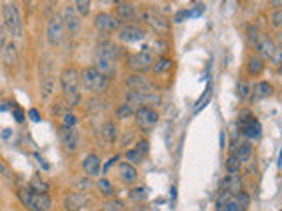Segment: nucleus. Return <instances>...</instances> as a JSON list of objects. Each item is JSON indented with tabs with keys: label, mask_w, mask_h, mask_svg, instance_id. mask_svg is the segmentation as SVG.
Wrapping results in <instances>:
<instances>
[{
	"label": "nucleus",
	"mask_w": 282,
	"mask_h": 211,
	"mask_svg": "<svg viewBox=\"0 0 282 211\" xmlns=\"http://www.w3.org/2000/svg\"><path fill=\"white\" fill-rule=\"evenodd\" d=\"M238 95H240L242 101H247L251 97V86L247 85V81H240L238 85Z\"/></svg>",
	"instance_id": "a19ab883"
},
{
	"label": "nucleus",
	"mask_w": 282,
	"mask_h": 211,
	"mask_svg": "<svg viewBox=\"0 0 282 211\" xmlns=\"http://www.w3.org/2000/svg\"><path fill=\"white\" fill-rule=\"evenodd\" d=\"M78 118L74 113H71V109H67L62 116V127H76Z\"/></svg>",
	"instance_id": "58836bf2"
},
{
	"label": "nucleus",
	"mask_w": 282,
	"mask_h": 211,
	"mask_svg": "<svg viewBox=\"0 0 282 211\" xmlns=\"http://www.w3.org/2000/svg\"><path fill=\"white\" fill-rule=\"evenodd\" d=\"M108 81L104 76L99 73L95 69V65H90V67H85L81 71V86L85 88L86 91H92V93H101V91L106 90L108 86Z\"/></svg>",
	"instance_id": "39448f33"
},
{
	"label": "nucleus",
	"mask_w": 282,
	"mask_h": 211,
	"mask_svg": "<svg viewBox=\"0 0 282 211\" xmlns=\"http://www.w3.org/2000/svg\"><path fill=\"white\" fill-rule=\"evenodd\" d=\"M125 85L129 86V90H140V91L154 90L152 83H150L143 74H131V76H127Z\"/></svg>",
	"instance_id": "aec40b11"
},
{
	"label": "nucleus",
	"mask_w": 282,
	"mask_h": 211,
	"mask_svg": "<svg viewBox=\"0 0 282 211\" xmlns=\"http://www.w3.org/2000/svg\"><path fill=\"white\" fill-rule=\"evenodd\" d=\"M60 86L67 107H76L81 102V73H78L76 67H66L62 71Z\"/></svg>",
	"instance_id": "f257e3e1"
},
{
	"label": "nucleus",
	"mask_w": 282,
	"mask_h": 211,
	"mask_svg": "<svg viewBox=\"0 0 282 211\" xmlns=\"http://www.w3.org/2000/svg\"><path fill=\"white\" fill-rule=\"evenodd\" d=\"M270 25L273 27V29L280 30L282 29V9H275L270 16Z\"/></svg>",
	"instance_id": "ea45409f"
},
{
	"label": "nucleus",
	"mask_w": 282,
	"mask_h": 211,
	"mask_svg": "<svg viewBox=\"0 0 282 211\" xmlns=\"http://www.w3.org/2000/svg\"><path fill=\"white\" fill-rule=\"evenodd\" d=\"M99 55L101 57H106V58H111L113 62H117L118 58L124 55V51H122V48L118 44H115L113 41H102L101 44H99Z\"/></svg>",
	"instance_id": "6ab92c4d"
},
{
	"label": "nucleus",
	"mask_w": 282,
	"mask_h": 211,
	"mask_svg": "<svg viewBox=\"0 0 282 211\" xmlns=\"http://www.w3.org/2000/svg\"><path fill=\"white\" fill-rule=\"evenodd\" d=\"M138 151V153L141 155L143 158H145V155L148 153V150H150V145H148V141L146 139H140V141L136 143V148H134Z\"/></svg>",
	"instance_id": "c03bdc74"
},
{
	"label": "nucleus",
	"mask_w": 282,
	"mask_h": 211,
	"mask_svg": "<svg viewBox=\"0 0 282 211\" xmlns=\"http://www.w3.org/2000/svg\"><path fill=\"white\" fill-rule=\"evenodd\" d=\"M127 102L133 106H159L161 104V95L156 90L140 91V90H129L127 91Z\"/></svg>",
	"instance_id": "1a4fd4ad"
},
{
	"label": "nucleus",
	"mask_w": 282,
	"mask_h": 211,
	"mask_svg": "<svg viewBox=\"0 0 282 211\" xmlns=\"http://www.w3.org/2000/svg\"><path fill=\"white\" fill-rule=\"evenodd\" d=\"M238 129L240 134L245 136L247 139H257L261 136V123L252 116L249 111H242L240 116H238Z\"/></svg>",
	"instance_id": "6e6552de"
},
{
	"label": "nucleus",
	"mask_w": 282,
	"mask_h": 211,
	"mask_svg": "<svg viewBox=\"0 0 282 211\" xmlns=\"http://www.w3.org/2000/svg\"><path fill=\"white\" fill-rule=\"evenodd\" d=\"M118 39L122 42H127V44H133V42H140L145 39V32H143L140 27L134 25H122L118 29Z\"/></svg>",
	"instance_id": "4468645a"
},
{
	"label": "nucleus",
	"mask_w": 282,
	"mask_h": 211,
	"mask_svg": "<svg viewBox=\"0 0 282 211\" xmlns=\"http://www.w3.org/2000/svg\"><path fill=\"white\" fill-rule=\"evenodd\" d=\"M0 174H2V176L6 178V180H11V171H9V167L4 164L2 158H0Z\"/></svg>",
	"instance_id": "8fccbe9b"
},
{
	"label": "nucleus",
	"mask_w": 282,
	"mask_h": 211,
	"mask_svg": "<svg viewBox=\"0 0 282 211\" xmlns=\"http://www.w3.org/2000/svg\"><path fill=\"white\" fill-rule=\"evenodd\" d=\"M102 211H125V204L124 201H118V199L106 201L104 206H102Z\"/></svg>",
	"instance_id": "e433bc0d"
},
{
	"label": "nucleus",
	"mask_w": 282,
	"mask_h": 211,
	"mask_svg": "<svg viewBox=\"0 0 282 211\" xmlns=\"http://www.w3.org/2000/svg\"><path fill=\"white\" fill-rule=\"evenodd\" d=\"M79 13L76 11V7L71 6V4H67L66 7H63L62 11V19H63V25H66V30L69 32L71 35L78 34L79 27H81V21H79Z\"/></svg>",
	"instance_id": "f8f14e48"
},
{
	"label": "nucleus",
	"mask_w": 282,
	"mask_h": 211,
	"mask_svg": "<svg viewBox=\"0 0 282 211\" xmlns=\"http://www.w3.org/2000/svg\"><path fill=\"white\" fill-rule=\"evenodd\" d=\"M134 118H136V125L140 127L141 130H150L157 125L159 122V113L154 107H138L136 113H134Z\"/></svg>",
	"instance_id": "9b49d317"
},
{
	"label": "nucleus",
	"mask_w": 282,
	"mask_h": 211,
	"mask_svg": "<svg viewBox=\"0 0 282 211\" xmlns=\"http://www.w3.org/2000/svg\"><path fill=\"white\" fill-rule=\"evenodd\" d=\"M125 158H127V162H131V164H141V160H143V157L140 153H138L136 150H129L125 153Z\"/></svg>",
	"instance_id": "37998d69"
},
{
	"label": "nucleus",
	"mask_w": 282,
	"mask_h": 211,
	"mask_svg": "<svg viewBox=\"0 0 282 211\" xmlns=\"http://www.w3.org/2000/svg\"><path fill=\"white\" fill-rule=\"evenodd\" d=\"M13 116L16 118V122H18V123H23V122H25V113H23V111L19 109V107H14V109H13Z\"/></svg>",
	"instance_id": "3c124183"
},
{
	"label": "nucleus",
	"mask_w": 282,
	"mask_h": 211,
	"mask_svg": "<svg viewBox=\"0 0 282 211\" xmlns=\"http://www.w3.org/2000/svg\"><path fill=\"white\" fill-rule=\"evenodd\" d=\"M53 88H55V79L53 76H46L42 78V83H41V95H42V101H48L53 93Z\"/></svg>",
	"instance_id": "c85d7f7f"
},
{
	"label": "nucleus",
	"mask_w": 282,
	"mask_h": 211,
	"mask_svg": "<svg viewBox=\"0 0 282 211\" xmlns=\"http://www.w3.org/2000/svg\"><path fill=\"white\" fill-rule=\"evenodd\" d=\"M30 190H34V192H39V194H48V190H50V185L42 180L39 174H35L34 178L30 180Z\"/></svg>",
	"instance_id": "c756f323"
},
{
	"label": "nucleus",
	"mask_w": 282,
	"mask_h": 211,
	"mask_svg": "<svg viewBox=\"0 0 282 211\" xmlns=\"http://www.w3.org/2000/svg\"><path fill=\"white\" fill-rule=\"evenodd\" d=\"M117 9H115V16H117L120 21H133V19L138 18V13H136V7L129 2H120L117 4Z\"/></svg>",
	"instance_id": "4be33fe9"
},
{
	"label": "nucleus",
	"mask_w": 282,
	"mask_h": 211,
	"mask_svg": "<svg viewBox=\"0 0 282 211\" xmlns=\"http://www.w3.org/2000/svg\"><path fill=\"white\" fill-rule=\"evenodd\" d=\"M224 211H240V208H238V204H236V201H235V197L231 199V201L226 204V208Z\"/></svg>",
	"instance_id": "864d4df0"
},
{
	"label": "nucleus",
	"mask_w": 282,
	"mask_h": 211,
	"mask_svg": "<svg viewBox=\"0 0 282 211\" xmlns=\"http://www.w3.org/2000/svg\"><path fill=\"white\" fill-rule=\"evenodd\" d=\"M259 30H257V27H249V29H247V39H249V42H251V44L254 46V44H256V41H257V39H259Z\"/></svg>",
	"instance_id": "49530a36"
},
{
	"label": "nucleus",
	"mask_w": 282,
	"mask_h": 211,
	"mask_svg": "<svg viewBox=\"0 0 282 211\" xmlns=\"http://www.w3.org/2000/svg\"><path fill=\"white\" fill-rule=\"evenodd\" d=\"M210 93H212V86H206V90L203 91V95L200 97V101L196 102V113H198V111H201V109L205 107L203 104H206V102H208Z\"/></svg>",
	"instance_id": "79ce46f5"
},
{
	"label": "nucleus",
	"mask_w": 282,
	"mask_h": 211,
	"mask_svg": "<svg viewBox=\"0 0 282 211\" xmlns=\"http://www.w3.org/2000/svg\"><path fill=\"white\" fill-rule=\"evenodd\" d=\"M66 25H63L62 14H51L46 25V39L51 46H60L66 39Z\"/></svg>",
	"instance_id": "0eeeda50"
},
{
	"label": "nucleus",
	"mask_w": 282,
	"mask_h": 211,
	"mask_svg": "<svg viewBox=\"0 0 282 211\" xmlns=\"http://www.w3.org/2000/svg\"><path fill=\"white\" fill-rule=\"evenodd\" d=\"M97 189L101 190V194L104 197H111L113 196V192H115V189H113V185L106 180V178H101V180L97 181Z\"/></svg>",
	"instance_id": "c9c22d12"
},
{
	"label": "nucleus",
	"mask_w": 282,
	"mask_h": 211,
	"mask_svg": "<svg viewBox=\"0 0 282 211\" xmlns=\"http://www.w3.org/2000/svg\"><path fill=\"white\" fill-rule=\"evenodd\" d=\"M222 190L229 192L231 196H236L244 190V181L238 174H228V176L222 180Z\"/></svg>",
	"instance_id": "b1692460"
},
{
	"label": "nucleus",
	"mask_w": 282,
	"mask_h": 211,
	"mask_svg": "<svg viewBox=\"0 0 282 211\" xmlns=\"http://www.w3.org/2000/svg\"><path fill=\"white\" fill-rule=\"evenodd\" d=\"M101 134H102V137H104L108 143H113L115 139H117V125H115L113 122L104 123V127H102Z\"/></svg>",
	"instance_id": "2f4dec72"
},
{
	"label": "nucleus",
	"mask_w": 282,
	"mask_h": 211,
	"mask_svg": "<svg viewBox=\"0 0 282 211\" xmlns=\"http://www.w3.org/2000/svg\"><path fill=\"white\" fill-rule=\"evenodd\" d=\"M125 62H127V67H129L134 74H145L148 73V71H152L156 58H154L152 51L143 50V51H138V53L127 55Z\"/></svg>",
	"instance_id": "423d86ee"
},
{
	"label": "nucleus",
	"mask_w": 282,
	"mask_h": 211,
	"mask_svg": "<svg viewBox=\"0 0 282 211\" xmlns=\"http://www.w3.org/2000/svg\"><path fill=\"white\" fill-rule=\"evenodd\" d=\"M2 60L7 67H13L18 63V46L14 42H7L2 51Z\"/></svg>",
	"instance_id": "bb28decb"
},
{
	"label": "nucleus",
	"mask_w": 282,
	"mask_h": 211,
	"mask_svg": "<svg viewBox=\"0 0 282 211\" xmlns=\"http://www.w3.org/2000/svg\"><path fill=\"white\" fill-rule=\"evenodd\" d=\"M229 151L235 153L242 162H247L252 155V145L249 141H233Z\"/></svg>",
	"instance_id": "5701e85b"
},
{
	"label": "nucleus",
	"mask_w": 282,
	"mask_h": 211,
	"mask_svg": "<svg viewBox=\"0 0 282 211\" xmlns=\"http://www.w3.org/2000/svg\"><path fill=\"white\" fill-rule=\"evenodd\" d=\"M78 186H79V190H81V189H89V186H90V181H89V180H81V181L78 183Z\"/></svg>",
	"instance_id": "4d7b16f0"
},
{
	"label": "nucleus",
	"mask_w": 282,
	"mask_h": 211,
	"mask_svg": "<svg viewBox=\"0 0 282 211\" xmlns=\"http://www.w3.org/2000/svg\"><path fill=\"white\" fill-rule=\"evenodd\" d=\"M6 44H7V30L6 27H0V53L4 51Z\"/></svg>",
	"instance_id": "de8ad7c7"
},
{
	"label": "nucleus",
	"mask_w": 282,
	"mask_h": 211,
	"mask_svg": "<svg viewBox=\"0 0 282 211\" xmlns=\"http://www.w3.org/2000/svg\"><path fill=\"white\" fill-rule=\"evenodd\" d=\"M254 48H256V55H259L263 60H272L273 53H275V50H277V44L273 42L272 37L261 34L259 39L256 41V44H254Z\"/></svg>",
	"instance_id": "ddd939ff"
},
{
	"label": "nucleus",
	"mask_w": 282,
	"mask_h": 211,
	"mask_svg": "<svg viewBox=\"0 0 282 211\" xmlns=\"http://www.w3.org/2000/svg\"><path fill=\"white\" fill-rule=\"evenodd\" d=\"M173 67V60L171 58H168V57H161L159 60L154 63V67H152V71L156 74H162V73H166V71H169Z\"/></svg>",
	"instance_id": "7c9ffc66"
},
{
	"label": "nucleus",
	"mask_w": 282,
	"mask_h": 211,
	"mask_svg": "<svg viewBox=\"0 0 282 211\" xmlns=\"http://www.w3.org/2000/svg\"><path fill=\"white\" fill-rule=\"evenodd\" d=\"M265 71V60L259 57V55H251L247 60V74L252 76V78H257L261 73Z\"/></svg>",
	"instance_id": "a878e982"
},
{
	"label": "nucleus",
	"mask_w": 282,
	"mask_h": 211,
	"mask_svg": "<svg viewBox=\"0 0 282 211\" xmlns=\"http://www.w3.org/2000/svg\"><path fill=\"white\" fill-rule=\"evenodd\" d=\"M2 18H4V27L9 32V35H13L14 39H21L25 30H23V21L19 9L14 2H9L2 7Z\"/></svg>",
	"instance_id": "7ed1b4c3"
},
{
	"label": "nucleus",
	"mask_w": 282,
	"mask_h": 211,
	"mask_svg": "<svg viewBox=\"0 0 282 211\" xmlns=\"http://www.w3.org/2000/svg\"><path fill=\"white\" fill-rule=\"evenodd\" d=\"M60 141L67 151H76L79 143L76 127H60Z\"/></svg>",
	"instance_id": "2eb2a0df"
},
{
	"label": "nucleus",
	"mask_w": 282,
	"mask_h": 211,
	"mask_svg": "<svg viewBox=\"0 0 282 211\" xmlns=\"http://www.w3.org/2000/svg\"><path fill=\"white\" fill-rule=\"evenodd\" d=\"M89 202H90L89 196H85V194H81V192H73L66 197L63 204H66L67 211H83L86 206H89Z\"/></svg>",
	"instance_id": "dca6fc26"
},
{
	"label": "nucleus",
	"mask_w": 282,
	"mask_h": 211,
	"mask_svg": "<svg viewBox=\"0 0 282 211\" xmlns=\"http://www.w3.org/2000/svg\"><path fill=\"white\" fill-rule=\"evenodd\" d=\"M141 19L150 27L156 34L161 35H168L169 30H171V25H169V19L166 14H162L157 7H145L141 11Z\"/></svg>",
	"instance_id": "20e7f679"
},
{
	"label": "nucleus",
	"mask_w": 282,
	"mask_h": 211,
	"mask_svg": "<svg viewBox=\"0 0 282 211\" xmlns=\"http://www.w3.org/2000/svg\"><path fill=\"white\" fill-rule=\"evenodd\" d=\"M18 197L21 204L30 211H50L53 206V201L48 194H39L30 189H19Z\"/></svg>",
	"instance_id": "f03ea898"
},
{
	"label": "nucleus",
	"mask_w": 282,
	"mask_h": 211,
	"mask_svg": "<svg viewBox=\"0 0 282 211\" xmlns=\"http://www.w3.org/2000/svg\"><path fill=\"white\" fill-rule=\"evenodd\" d=\"M279 74H282V65H279Z\"/></svg>",
	"instance_id": "bf43d9fd"
},
{
	"label": "nucleus",
	"mask_w": 282,
	"mask_h": 211,
	"mask_svg": "<svg viewBox=\"0 0 282 211\" xmlns=\"http://www.w3.org/2000/svg\"><path fill=\"white\" fill-rule=\"evenodd\" d=\"M94 27L95 30L102 32V34H113V32H118V29L122 27V21L111 13H99L94 18Z\"/></svg>",
	"instance_id": "9d476101"
},
{
	"label": "nucleus",
	"mask_w": 282,
	"mask_h": 211,
	"mask_svg": "<svg viewBox=\"0 0 282 211\" xmlns=\"http://www.w3.org/2000/svg\"><path fill=\"white\" fill-rule=\"evenodd\" d=\"M242 166H244V162H242L235 153H229V157L226 158V164H224L226 171H228L229 174H238L242 171Z\"/></svg>",
	"instance_id": "cd10ccee"
},
{
	"label": "nucleus",
	"mask_w": 282,
	"mask_h": 211,
	"mask_svg": "<svg viewBox=\"0 0 282 211\" xmlns=\"http://www.w3.org/2000/svg\"><path fill=\"white\" fill-rule=\"evenodd\" d=\"M272 63L273 65H282V48H277L275 50V53H273V57H272Z\"/></svg>",
	"instance_id": "09e8293b"
},
{
	"label": "nucleus",
	"mask_w": 282,
	"mask_h": 211,
	"mask_svg": "<svg viewBox=\"0 0 282 211\" xmlns=\"http://www.w3.org/2000/svg\"><path fill=\"white\" fill-rule=\"evenodd\" d=\"M29 118H30V120L34 122V123H39V122H41V114H39L37 109H30V111H29Z\"/></svg>",
	"instance_id": "603ef678"
},
{
	"label": "nucleus",
	"mask_w": 282,
	"mask_h": 211,
	"mask_svg": "<svg viewBox=\"0 0 282 211\" xmlns=\"http://www.w3.org/2000/svg\"><path fill=\"white\" fill-rule=\"evenodd\" d=\"M268 7L270 9H282V0H268Z\"/></svg>",
	"instance_id": "5fc2aeb1"
},
{
	"label": "nucleus",
	"mask_w": 282,
	"mask_h": 211,
	"mask_svg": "<svg viewBox=\"0 0 282 211\" xmlns=\"http://www.w3.org/2000/svg\"><path fill=\"white\" fill-rule=\"evenodd\" d=\"M74 7H76L79 16H89L90 7H92V0H74Z\"/></svg>",
	"instance_id": "f704fd0d"
},
{
	"label": "nucleus",
	"mask_w": 282,
	"mask_h": 211,
	"mask_svg": "<svg viewBox=\"0 0 282 211\" xmlns=\"http://www.w3.org/2000/svg\"><path fill=\"white\" fill-rule=\"evenodd\" d=\"M99 2H102V4H111V6H117V4H120L122 0H99Z\"/></svg>",
	"instance_id": "13d9d810"
},
{
	"label": "nucleus",
	"mask_w": 282,
	"mask_h": 211,
	"mask_svg": "<svg viewBox=\"0 0 282 211\" xmlns=\"http://www.w3.org/2000/svg\"><path fill=\"white\" fill-rule=\"evenodd\" d=\"M81 167H83V171L89 174V176H99V174H101V171H102L101 158H99L97 155H94V153L86 155V157L83 158Z\"/></svg>",
	"instance_id": "412c9836"
},
{
	"label": "nucleus",
	"mask_w": 282,
	"mask_h": 211,
	"mask_svg": "<svg viewBox=\"0 0 282 211\" xmlns=\"http://www.w3.org/2000/svg\"><path fill=\"white\" fill-rule=\"evenodd\" d=\"M273 42L277 44V48H282V30L275 32V37H273Z\"/></svg>",
	"instance_id": "6e6d98bb"
},
{
	"label": "nucleus",
	"mask_w": 282,
	"mask_h": 211,
	"mask_svg": "<svg viewBox=\"0 0 282 211\" xmlns=\"http://www.w3.org/2000/svg\"><path fill=\"white\" fill-rule=\"evenodd\" d=\"M273 85L268 81H259L256 83L254 86H251V102H257V101H263L267 97H272L273 95Z\"/></svg>",
	"instance_id": "f3484780"
},
{
	"label": "nucleus",
	"mask_w": 282,
	"mask_h": 211,
	"mask_svg": "<svg viewBox=\"0 0 282 211\" xmlns=\"http://www.w3.org/2000/svg\"><path fill=\"white\" fill-rule=\"evenodd\" d=\"M233 199V196L229 192H226V190H222V192L219 194V197H217V201H215V208L217 211H224L226 208V204H228L229 201Z\"/></svg>",
	"instance_id": "4c0bfd02"
},
{
	"label": "nucleus",
	"mask_w": 282,
	"mask_h": 211,
	"mask_svg": "<svg viewBox=\"0 0 282 211\" xmlns=\"http://www.w3.org/2000/svg\"><path fill=\"white\" fill-rule=\"evenodd\" d=\"M134 113H136V109H134V106L129 104V102L118 106V109H117V116L120 118V120H127V118L133 116Z\"/></svg>",
	"instance_id": "473e14b6"
},
{
	"label": "nucleus",
	"mask_w": 282,
	"mask_h": 211,
	"mask_svg": "<svg viewBox=\"0 0 282 211\" xmlns=\"http://www.w3.org/2000/svg\"><path fill=\"white\" fill-rule=\"evenodd\" d=\"M235 201H236V204H238V208H240V211H247L249 206H251V196H249V194H245L244 190H242L240 194H236Z\"/></svg>",
	"instance_id": "72a5a7b5"
},
{
	"label": "nucleus",
	"mask_w": 282,
	"mask_h": 211,
	"mask_svg": "<svg viewBox=\"0 0 282 211\" xmlns=\"http://www.w3.org/2000/svg\"><path fill=\"white\" fill-rule=\"evenodd\" d=\"M118 173H120L122 181L127 183V185H133V183L138 181V171L131 162H120V166H118Z\"/></svg>",
	"instance_id": "393cba45"
},
{
	"label": "nucleus",
	"mask_w": 282,
	"mask_h": 211,
	"mask_svg": "<svg viewBox=\"0 0 282 211\" xmlns=\"http://www.w3.org/2000/svg\"><path fill=\"white\" fill-rule=\"evenodd\" d=\"M95 69L104 76L106 79H113L115 76H117V62H113L111 58L97 55V58H95Z\"/></svg>",
	"instance_id": "a211bd4d"
},
{
	"label": "nucleus",
	"mask_w": 282,
	"mask_h": 211,
	"mask_svg": "<svg viewBox=\"0 0 282 211\" xmlns=\"http://www.w3.org/2000/svg\"><path fill=\"white\" fill-rule=\"evenodd\" d=\"M129 197L133 199V201H141V199L146 197V189H143V186H140V189H133L129 192Z\"/></svg>",
	"instance_id": "a18cd8bd"
}]
</instances>
